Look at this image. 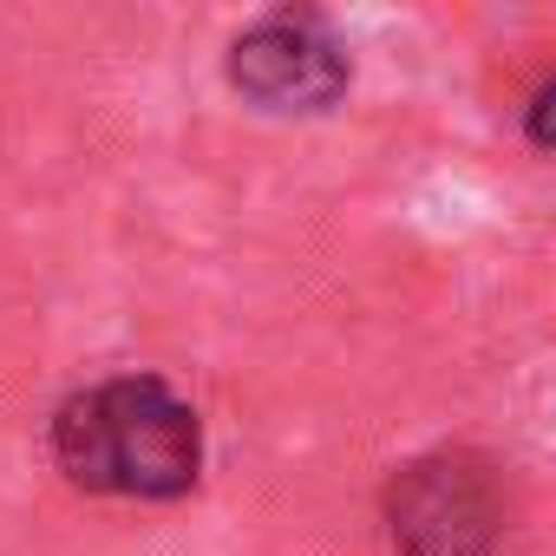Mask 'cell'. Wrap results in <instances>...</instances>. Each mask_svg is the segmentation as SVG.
<instances>
[{"label": "cell", "instance_id": "6da1fadb", "mask_svg": "<svg viewBox=\"0 0 556 556\" xmlns=\"http://www.w3.org/2000/svg\"><path fill=\"white\" fill-rule=\"evenodd\" d=\"M53 465L86 497H190L203 478V419L157 374H112L53 413Z\"/></svg>", "mask_w": 556, "mask_h": 556}, {"label": "cell", "instance_id": "3957f363", "mask_svg": "<svg viewBox=\"0 0 556 556\" xmlns=\"http://www.w3.org/2000/svg\"><path fill=\"white\" fill-rule=\"evenodd\" d=\"M223 79L236 99H249L255 112H282V118H321L348 99L354 86V53L348 40L328 27V14L315 8H275L262 21H249L229 53H223Z\"/></svg>", "mask_w": 556, "mask_h": 556}, {"label": "cell", "instance_id": "277c9868", "mask_svg": "<svg viewBox=\"0 0 556 556\" xmlns=\"http://www.w3.org/2000/svg\"><path fill=\"white\" fill-rule=\"evenodd\" d=\"M523 138H530L536 151H549V157H556V79H549V86H536V99L523 105Z\"/></svg>", "mask_w": 556, "mask_h": 556}, {"label": "cell", "instance_id": "7a4b0ae2", "mask_svg": "<svg viewBox=\"0 0 556 556\" xmlns=\"http://www.w3.org/2000/svg\"><path fill=\"white\" fill-rule=\"evenodd\" d=\"M380 510L393 556H504V484L471 445H432L406 458L387 478Z\"/></svg>", "mask_w": 556, "mask_h": 556}]
</instances>
